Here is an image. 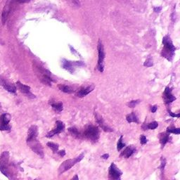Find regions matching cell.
Returning a JSON list of instances; mask_svg holds the SVG:
<instances>
[{"label":"cell","mask_w":180,"mask_h":180,"mask_svg":"<svg viewBox=\"0 0 180 180\" xmlns=\"http://www.w3.org/2000/svg\"><path fill=\"white\" fill-rule=\"evenodd\" d=\"M163 44L164 45L163 51H162V56L167 58L168 61H172L175 54L176 48L172 44V40H170L168 36H165L163 40Z\"/></svg>","instance_id":"1"},{"label":"cell","mask_w":180,"mask_h":180,"mask_svg":"<svg viewBox=\"0 0 180 180\" xmlns=\"http://www.w3.org/2000/svg\"><path fill=\"white\" fill-rule=\"evenodd\" d=\"M82 136L92 142H97L99 139V127L93 124L87 126Z\"/></svg>","instance_id":"2"},{"label":"cell","mask_w":180,"mask_h":180,"mask_svg":"<svg viewBox=\"0 0 180 180\" xmlns=\"http://www.w3.org/2000/svg\"><path fill=\"white\" fill-rule=\"evenodd\" d=\"M84 158V154H81L80 155H79L78 156L75 158L73 159H68V160L64 161L62 164L60 165L59 168H58V174L61 175V174L64 173L65 172H66L67 170L70 169L73 166H74L75 165L77 164V163L80 162L81 160L83 159Z\"/></svg>","instance_id":"3"},{"label":"cell","mask_w":180,"mask_h":180,"mask_svg":"<svg viewBox=\"0 0 180 180\" xmlns=\"http://www.w3.org/2000/svg\"><path fill=\"white\" fill-rule=\"evenodd\" d=\"M9 153L8 151H4L1 154L0 157V170L3 175L7 177H9Z\"/></svg>","instance_id":"4"},{"label":"cell","mask_w":180,"mask_h":180,"mask_svg":"<svg viewBox=\"0 0 180 180\" xmlns=\"http://www.w3.org/2000/svg\"><path fill=\"white\" fill-rule=\"evenodd\" d=\"M98 52H99V58H98V64H97V68L99 70V72H103L104 70V64H105V54L104 48H103V44L101 40H99L98 43Z\"/></svg>","instance_id":"5"},{"label":"cell","mask_w":180,"mask_h":180,"mask_svg":"<svg viewBox=\"0 0 180 180\" xmlns=\"http://www.w3.org/2000/svg\"><path fill=\"white\" fill-rule=\"evenodd\" d=\"M27 144L30 148L34 151L35 154L37 155L41 156L42 158L44 157V152H43V148L42 147L41 144L40 142H38L37 138H34V139H30V140H27Z\"/></svg>","instance_id":"6"},{"label":"cell","mask_w":180,"mask_h":180,"mask_svg":"<svg viewBox=\"0 0 180 180\" xmlns=\"http://www.w3.org/2000/svg\"><path fill=\"white\" fill-rule=\"evenodd\" d=\"M11 115L9 113H3L0 116V131H10L11 126Z\"/></svg>","instance_id":"7"},{"label":"cell","mask_w":180,"mask_h":180,"mask_svg":"<svg viewBox=\"0 0 180 180\" xmlns=\"http://www.w3.org/2000/svg\"><path fill=\"white\" fill-rule=\"evenodd\" d=\"M84 64L81 61H70L67 60H64L62 62V67L64 69L70 72V73H73L77 67L82 66Z\"/></svg>","instance_id":"8"},{"label":"cell","mask_w":180,"mask_h":180,"mask_svg":"<svg viewBox=\"0 0 180 180\" xmlns=\"http://www.w3.org/2000/svg\"><path fill=\"white\" fill-rule=\"evenodd\" d=\"M122 175V172H121L120 169L118 168L114 163L111 165L109 167V176L110 179H120L121 175Z\"/></svg>","instance_id":"9"},{"label":"cell","mask_w":180,"mask_h":180,"mask_svg":"<svg viewBox=\"0 0 180 180\" xmlns=\"http://www.w3.org/2000/svg\"><path fill=\"white\" fill-rule=\"evenodd\" d=\"M64 128H65V125H64V122L60 120H57L56 122V127L54 130H52V131L49 132L46 134V136L47 138H51L54 136V135L60 134V133L64 131Z\"/></svg>","instance_id":"10"},{"label":"cell","mask_w":180,"mask_h":180,"mask_svg":"<svg viewBox=\"0 0 180 180\" xmlns=\"http://www.w3.org/2000/svg\"><path fill=\"white\" fill-rule=\"evenodd\" d=\"M16 85H17L18 88L20 89V91H21L22 94H25V95L28 97H29L30 99H33L35 97L34 95H33V94L30 92V87L29 86L23 85V84H22L21 82H19V81H18V82H16Z\"/></svg>","instance_id":"11"},{"label":"cell","mask_w":180,"mask_h":180,"mask_svg":"<svg viewBox=\"0 0 180 180\" xmlns=\"http://www.w3.org/2000/svg\"><path fill=\"white\" fill-rule=\"evenodd\" d=\"M0 85L2 86L4 89L7 90V91H9V92L13 93V94H15L16 92V87L13 84L5 80L4 79H0Z\"/></svg>","instance_id":"12"},{"label":"cell","mask_w":180,"mask_h":180,"mask_svg":"<svg viewBox=\"0 0 180 180\" xmlns=\"http://www.w3.org/2000/svg\"><path fill=\"white\" fill-rule=\"evenodd\" d=\"M163 99L165 103H172V101H175L176 99V97L175 96L172 95V90L169 87H166L165 89L164 94H163Z\"/></svg>","instance_id":"13"},{"label":"cell","mask_w":180,"mask_h":180,"mask_svg":"<svg viewBox=\"0 0 180 180\" xmlns=\"http://www.w3.org/2000/svg\"><path fill=\"white\" fill-rule=\"evenodd\" d=\"M95 118H96V121H97V123L99 124V125L100 126V127L105 132H112L113 130L111 128L107 126L106 124H105L104 120L102 118V117L99 115L98 114L96 113H95Z\"/></svg>","instance_id":"14"},{"label":"cell","mask_w":180,"mask_h":180,"mask_svg":"<svg viewBox=\"0 0 180 180\" xmlns=\"http://www.w3.org/2000/svg\"><path fill=\"white\" fill-rule=\"evenodd\" d=\"M135 151H136V148H135L134 146H129L126 147L125 149H124V151L121 153L120 156L121 158H130V156H131L134 153H135Z\"/></svg>","instance_id":"15"},{"label":"cell","mask_w":180,"mask_h":180,"mask_svg":"<svg viewBox=\"0 0 180 180\" xmlns=\"http://www.w3.org/2000/svg\"><path fill=\"white\" fill-rule=\"evenodd\" d=\"M94 86H88L85 87L81 88V89L78 91V92L77 93V96L78 97H85V96H87V94H89L90 92H91V91L94 90Z\"/></svg>","instance_id":"16"},{"label":"cell","mask_w":180,"mask_h":180,"mask_svg":"<svg viewBox=\"0 0 180 180\" xmlns=\"http://www.w3.org/2000/svg\"><path fill=\"white\" fill-rule=\"evenodd\" d=\"M37 135H38V130H37V127L36 125H32L28 130V138L27 140H30V139H34V138H37Z\"/></svg>","instance_id":"17"},{"label":"cell","mask_w":180,"mask_h":180,"mask_svg":"<svg viewBox=\"0 0 180 180\" xmlns=\"http://www.w3.org/2000/svg\"><path fill=\"white\" fill-rule=\"evenodd\" d=\"M61 1L74 9H78L81 6L79 0H61Z\"/></svg>","instance_id":"18"},{"label":"cell","mask_w":180,"mask_h":180,"mask_svg":"<svg viewBox=\"0 0 180 180\" xmlns=\"http://www.w3.org/2000/svg\"><path fill=\"white\" fill-rule=\"evenodd\" d=\"M159 139H160V142L161 144L162 147H164L165 145L170 140V136L167 133H162L159 136Z\"/></svg>","instance_id":"19"},{"label":"cell","mask_w":180,"mask_h":180,"mask_svg":"<svg viewBox=\"0 0 180 180\" xmlns=\"http://www.w3.org/2000/svg\"><path fill=\"white\" fill-rule=\"evenodd\" d=\"M58 89L61 90V91L65 93H68V94H71V93H73L75 91L73 87H71L69 85H62V84H60L58 85Z\"/></svg>","instance_id":"20"},{"label":"cell","mask_w":180,"mask_h":180,"mask_svg":"<svg viewBox=\"0 0 180 180\" xmlns=\"http://www.w3.org/2000/svg\"><path fill=\"white\" fill-rule=\"evenodd\" d=\"M50 104L52 106V109L56 112H61L63 111V103L61 102H50Z\"/></svg>","instance_id":"21"},{"label":"cell","mask_w":180,"mask_h":180,"mask_svg":"<svg viewBox=\"0 0 180 180\" xmlns=\"http://www.w3.org/2000/svg\"><path fill=\"white\" fill-rule=\"evenodd\" d=\"M126 120H127V121L129 123H130V122L138 123L139 122V119H138L137 115H136V114L134 112H132V113L127 115V117H126Z\"/></svg>","instance_id":"22"},{"label":"cell","mask_w":180,"mask_h":180,"mask_svg":"<svg viewBox=\"0 0 180 180\" xmlns=\"http://www.w3.org/2000/svg\"><path fill=\"white\" fill-rule=\"evenodd\" d=\"M68 131L70 134L74 136V137L79 138L81 136V134L79 133V130H77V128H75V127H70V128H68Z\"/></svg>","instance_id":"23"},{"label":"cell","mask_w":180,"mask_h":180,"mask_svg":"<svg viewBox=\"0 0 180 180\" xmlns=\"http://www.w3.org/2000/svg\"><path fill=\"white\" fill-rule=\"evenodd\" d=\"M49 148H50L52 150L54 153H57L58 152V145L56 144L53 143V142H48L46 144Z\"/></svg>","instance_id":"24"},{"label":"cell","mask_w":180,"mask_h":180,"mask_svg":"<svg viewBox=\"0 0 180 180\" xmlns=\"http://www.w3.org/2000/svg\"><path fill=\"white\" fill-rule=\"evenodd\" d=\"M167 133H173L175 134H180V129L179 128H175V127H167Z\"/></svg>","instance_id":"25"},{"label":"cell","mask_w":180,"mask_h":180,"mask_svg":"<svg viewBox=\"0 0 180 180\" xmlns=\"http://www.w3.org/2000/svg\"><path fill=\"white\" fill-rule=\"evenodd\" d=\"M122 138H123V136L121 135L120 139H118V145H117V150L118 151H120L122 148H123L124 146H125V144L124 143H122Z\"/></svg>","instance_id":"26"},{"label":"cell","mask_w":180,"mask_h":180,"mask_svg":"<svg viewBox=\"0 0 180 180\" xmlns=\"http://www.w3.org/2000/svg\"><path fill=\"white\" fill-rule=\"evenodd\" d=\"M158 123L157 122H156V121H154V122H150V123H148L147 125L146 126V128H145L144 130H146V129H151V130H154V129H156L158 127Z\"/></svg>","instance_id":"27"},{"label":"cell","mask_w":180,"mask_h":180,"mask_svg":"<svg viewBox=\"0 0 180 180\" xmlns=\"http://www.w3.org/2000/svg\"><path fill=\"white\" fill-rule=\"evenodd\" d=\"M140 100H134V101H131L129 103H127V106L130 108H134L138 103H139Z\"/></svg>","instance_id":"28"},{"label":"cell","mask_w":180,"mask_h":180,"mask_svg":"<svg viewBox=\"0 0 180 180\" xmlns=\"http://www.w3.org/2000/svg\"><path fill=\"white\" fill-rule=\"evenodd\" d=\"M153 65H154L153 60L151 59V58H150V57L148 58H147V59L146 60V61H145V63L144 64V66L146 67H151Z\"/></svg>","instance_id":"29"},{"label":"cell","mask_w":180,"mask_h":180,"mask_svg":"<svg viewBox=\"0 0 180 180\" xmlns=\"http://www.w3.org/2000/svg\"><path fill=\"white\" fill-rule=\"evenodd\" d=\"M147 142H148V140H147L146 137L144 136V135H142V136H140V143L142 144V145L146 144L147 143Z\"/></svg>","instance_id":"30"},{"label":"cell","mask_w":180,"mask_h":180,"mask_svg":"<svg viewBox=\"0 0 180 180\" xmlns=\"http://www.w3.org/2000/svg\"><path fill=\"white\" fill-rule=\"evenodd\" d=\"M165 164H166V160L163 157H162L161 158V165H160V169H161L162 172H163V170H164V168H165Z\"/></svg>","instance_id":"31"},{"label":"cell","mask_w":180,"mask_h":180,"mask_svg":"<svg viewBox=\"0 0 180 180\" xmlns=\"http://www.w3.org/2000/svg\"><path fill=\"white\" fill-rule=\"evenodd\" d=\"M169 114L170 115L171 117H172V118H175V117H176V118H179L180 116V114L178 113V114H175V113H173L172 112H171L170 111H169Z\"/></svg>","instance_id":"32"},{"label":"cell","mask_w":180,"mask_h":180,"mask_svg":"<svg viewBox=\"0 0 180 180\" xmlns=\"http://www.w3.org/2000/svg\"><path fill=\"white\" fill-rule=\"evenodd\" d=\"M157 109H158V106H156V105H155V106H153L151 107V111L152 113L156 112Z\"/></svg>","instance_id":"33"},{"label":"cell","mask_w":180,"mask_h":180,"mask_svg":"<svg viewBox=\"0 0 180 180\" xmlns=\"http://www.w3.org/2000/svg\"><path fill=\"white\" fill-rule=\"evenodd\" d=\"M58 154H59L60 156H62V157H64V156L66 155V151H65V150H61V151H58Z\"/></svg>","instance_id":"34"},{"label":"cell","mask_w":180,"mask_h":180,"mask_svg":"<svg viewBox=\"0 0 180 180\" xmlns=\"http://www.w3.org/2000/svg\"><path fill=\"white\" fill-rule=\"evenodd\" d=\"M101 158L103 159H108L109 158V154H103V155L101 156Z\"/></svg>","instance_id":"35"},{"label":"cell","mask_w":180,"mask_h":180,"mask_svg":"<svg viewBox=\"0 0 180 180\" xmlns=\"http://www.w3.org/2000/svg\"><path fill=\"white\" fill-rule=\"evenodd\" d=\"M78 179V177H77V175H76L75 177H73V179Z\"/></svg>","instance_id":"36"},{"label":"cell","mask_w":180,"mask_h":180,"mask_svg":"<svg viewBox=\"0 0 180 180\" xmlns=\"http://www.w3.org/2000/svg\"><path fill=\"white\" fill-rule=\"evenodd\" d=\"M1 104H0V111H1Z\"/></svg>","instance_id":"37"}]
</instances>
